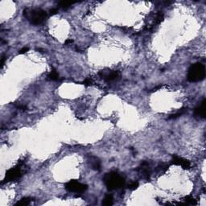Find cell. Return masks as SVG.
<instances>
[{"mask_svg": "<svg viewBox=\"0 0 206 206\" xmlns=\"http://www.w3.org/2000/svg\"><path fill=\"white\" fill-rule=\"evenodd\" d=\"M32 201V199L31 197H24L22 198L20 201L19 202H17L16 204V205H19V206H27L31 204V202Z\"/></svg>", "mask_w": 206, "mask_h": 206, "instance_id": "obj_13", "label": "cell"}, {"mask_svg": "<svg viewBox=\"0 0 206 206\" xmlns=\"http://www.w3.org/2000/svg\"><path fill=\"white\" fill-rule=\"evenodd\" d=\"M184 201L186 205H197V200L194 197H192V196H187L185 197L184 198Z\"/></svg>", "mask_w": 206, "mask_h": 206, "instance_id": "obj_14", "label": "cell"}, {"mask_svg": "<svg viewBox=\"0 0 206 206\" xmlns=\"http://www.w3.org/2000/svg\"><path fill=\"white\" fill-rule=\"evenodd\" d=\"M138 187V182L134 181V182H131L129 185H128V188L130 190H135L137 189Z\"/></svg>", "mask_w": 206, "mask_h": 206, "instance_id": "obj_19", "label": "cell"}, {"mask_svg": "<svg viewBox=\"0 0 206 206\" xmlns=\"http://www.w3.org/2000/svg\"><path fill=\"white\" fill-rule=\"evenodd\" d=\"M205 105L206 101L205 99H203V101L201 103V105H198L196 109H194V115L196 117L201 118H205Z\"/></svg>", "mask_w": 206, "mask_h": 206, "instance_id": "obj_9", "label": "cell"}, {"mask_svg": "<svg viewBox=\"0 0 206 206\" xmlns=\"http://www.w3.org/2000/svg\"><path fill=\"white\" fill-rule=\"evenodd\" d=\"M99 75L107 82L118 81L120 78V77H121L120 73L118 71H111V72L107 73H104V71H101L99 73Z\"/></svg>", "mask_w": 206, "mask_h": 206, "instance_id": "obj_8", "label": "cell"}, {"mask_svg": "<svg viewBox=\"0 0 206 206\" xmlns=\"http://www.w3.org/2000/svg\"><path fill=\"white\" fill-rule=\"evenodd\" d=\"M168 168H169V164L163 163H160V164H159V165L156 167L155 172H156L158 174L162 175V174L165 173L166 172L168 171Z\"/></svg>", "mask_w": 206, "mask_h": 206, "instance_id": "obj_11", "label": "cell"}, {"mask_svg": "<svg viewBox=\"0 0 206 206\" xmlns=\"http://www.w3.org/2000/svg\"><path fill=\"white\" fill-rule=\"evenodd\" d=\"M48 77H49V80H51V81H57L59 79V74H58L56 69H53L51 70V72L49 73V75H48Z\"/></svg>", "mask_w": 206, "mask_h": 206, "instance_id": "obj_15", "label": "cell"}, {"mask_svg": "<svg viewBox=\"0 0 206 206\" xmlns=\"http://www.w3.org/2000/svg\"><path fill=\"white\" fill-rule=\"evenodd\" d=\"M172 163L175 165L180 166L184 169H189L191 168V163L188 159L180 157L177 155H173L172 159Z\"/></svg>", "mask_w": 206, "mask_h": 206, "instance_id": "obj_7", "label": "cell"}, {"mask_svg": "<svg viewBox=\"0 0 206 206\" xmlns=\"http://www.w3.org/2000/svg\"><path fill=\"white\" fill-rule=\"evenodd\" d=\"M163 20V12H159L155 16V17L154 18V22H153V27L155 25H159L162 21Z\"/></svg>", "mask_w": 206, "mask_h": 206, "instance_id": "obj_16", "label": "cell"}, {"mask_svg": "<svg viewBox=\"0 0 206 206\" xmlns=\"http://www.w3.org/2000/svg\"><path fill=\"white\" fill-rule=\"evenodd\" d=\"M73 3H69V2H59V3H58V5L60 6V7L66 10V9L69 8Z\"/></svg>", "mask_w": 206, "mask_h": 206, "instance_id": "obj_18", "label": "cell"}, {"mask_svg": "<svg viewBox=\"0 0 206 206\" xmlns=\"http://www.w3.org/2000/svg\"><path fill=\"white\" fill-rule=\"evenodd\" d=\"M24 16L32 24L40 25L46 20L48 14L41 8H25Z\"/></svg>", "mask_w": 206, "mask_h": 206, "instance_id": "obj_2", "label": "cell"}, {"mask_svg": "<svg viewBox=\"0 0 206 206\" xmlns=\"http://www.w3.org/2000/svg\"><path fill=\"white\" fill-rule=\"evenodd\" d=\"M57 12H58V11H57V8L51 9V10H50V11H49L50 15H52V16H53V15H56Z\"/></svg>", "mask_w": 206, "mask_h": 206, "instance_id": "obj_22", "label": "cell"}, {"mask_svg": "<svg viewBox=\"0 0 206 206\" xmlns=\"http://www.w3.org/2000/svg\"><path fill=\"white\" fill-rule=\"evenodd\" d=\"M93 83V81L91 77H87L85 81H83V84L85 85H92Z\"/></svg>", "mask_w": 206, "mask_h": 206, "instance_id": "obj_20", "label": "cell"}, {"mask_svg": "<svg viewBox=\"0 0 206 206\" xmlns=\"http://www.w3.org/2000/svg\"><path fill=\"white\" fill-rule=\"evenodd\" d=\"M73 41L72 40H67V41L65 42V45H69V44H72Z\"/></svg>", "mask_w": 206, "mask_h": 206, "instance_id": "obj_25", "label": "cell"}, {"mask_svg": "<svg viewBox=\"0 0 206 206\" xmlns=\"http://www.w3.org/2000/svg\"><path fill=\"white\" fill-rule=\"evenodd\" d=\"M17 108H19L20 109H22V110H26V109H28L27 105H17Z\"/></svg>", "mask_w": 206, "mask_h": 206, "instance_id": "obj_23", "label": "cell"}, {"mask_svg": "<svg viewBox=\"0 0 206 206\" xmlns=\"http://www.w3.org/2000/svg\"><path fill=\"white\" fill-rule=\"evenodd\" d=\"M65 189L70 192L81 194L85 192L88 189V185L85 184H81L76 180H73L65 184Z\"/></svg>", "mask_w": 206, "mask_h": 206, "instance_id": "obj_5", "label": "cell"}, {"mask_svg": "<svg viewBox=\"0 0 206 206\" xmlns=\"http://www.w3.org/2000/svg\"><path fill=\"white\" fill-rule=\"evenodd\" d=\"M103 181L109 191L121 188L125 185V178L116 172H110L105 174L103 177Z\"/></svg>", "mask_w": 206, "mask_h": 206, "instance_id": "obj_1", "label": "cell"}, {"mask_svg": "<svg viewBox=\"0 0 206 206\" xmlns=\"http://www.w3.org/2000/svg\"><path fill=\"white\" fill-rule=\"evenodd\" d=\"M22 165H23V163H19L16 167L9 169L6 172L4 180H3V181L2 182V184L7 183V182L14 181V180H16L18 179H20L23 176V168H22Z\"/></svg>", "mask_w": 206, "mask_h": 206, "instance_id": "obj_4", "label": "cell"}, {"mask_svg": "<svg viewBox=\"0 0 206 206\" xmlns=\"http://www.w3.org/2000/svg\"><path fill=\"white\" fill-rule=\"evenodd\" d=\"M4 61H5L4 56H2V58H1V68L3 67V65H4Z\"/></svg>", "mask_w": 206, "mask_h": 206, "instance_id": "obj_24", "label": "cell"}, {"mask_svg": "<svg viewBox=\"0 0 206 206\" xmlns=\"http://www.w3.org/2000/svg\"><path fill=\"white\" fill-rule=\"evenodd\" d=\"M138 173L141 175V176L145 180H148L151 176V167H150V163L147 161H143L142 163L140 166L136 169Z\"/></svg>", "mask_w": 206, "mask_h": 206, "instance_id": "obj_6", "label": "cell"}, {"mask_svg": "<svg viewBox=\"0 0 206 206\" xmlns=\"http://www.w3.org/2000/svg\"><path fill=\"white\" fill-rule=\"evenodd\" d=\"M29 50L28 48H27V47H24V48H23L22 49H20V51H19V54H24V53H26Z\"/></svg>", "mask_w": 206, "mask_h": 206, "instance_id": "obj_21", "label": "cell"}, {"mask_svg": "<svg viewBox=\"0 0 206 206\" xmlns=\"http://www.w3.org/2000/svg\"><path fill=\"white\" fill-rule=\"evenodd\" d=\"M113 204V196L111 195V194H108V195H106L104 199H103V201H102V205H106V206H109V205H112Z\"/></svg>", "mask_w": 206, "mask_h": 206, "instance_id": "obj_12", "label": "cell"}, {"mask_svg": "<svg viewBox=\"0 0 206 206\" xmlns=\"http://www.w3.org/2000/svg\"><path fill=\"white\" fill-rule=\"evenodd\" d=\"M186 111H187V109H180L178 112H176V113H174V114H172L171 116L169 117V119H175V118H177L180 117L181 115H183L184 113H185Z\"/></svg>", "mask_w": 206, "mask_h": 206, "instance_id": "obj_17", "label": "cell"}, {"mask_svg": "<svg viewBox=\"0 0 206 206\" xmlns=\"http://www.w3.org/2000/svg\"><path fill=\"white\" fill-rule=\"evenodd\" d=\"M89 163L92 167V168L95 171H101V161L99 160V159L95 156H90L89 157Z\"/></svg>", "mask_w": 206, "mask_h": 206, "instance_id": "obj_10", "label": "cell"}, {"mask_svg": "<svg viewBox=\"0 0 206 206\" xmlns=\"http://www.w3.org/2000/svg\"><path fill=\"white\" fill-rule=\"evenodd\" d=\"M205 77V67L202 63L197 62L192 64L188 69V81L190 82H199L203 81Z\"/></svg>", "mask_w": 206, "mask_h": 206, "instance_id": "obj_3", "label": "cell"}]
</instances>
